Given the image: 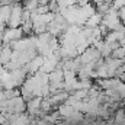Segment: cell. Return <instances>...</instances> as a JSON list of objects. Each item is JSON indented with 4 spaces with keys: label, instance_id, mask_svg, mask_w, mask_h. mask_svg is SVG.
I'll list each match as a JSON object with an SVG mask.
<instances>
[{
    "label": "cell",
    "instance_id": "cell-2",
    "mask_svg": "<svg viewBox=\"0 0 125 125\" xmlns=\"http://www.w3.org/2000/svg\"><path fill=\"white\" fill-rule=\"evenodd\" d=\"M23 31L19 28H7L6 31L3 32V42H10V41H21Z\"/></svg>",
    "mask_w": 125,
    "mask_h": 125
},
{
    "label": "cell",
    "instance_id": "cell-1",
    "mask_svg": "<svg viewBox=\"0 0 125 125\" xmlns=\"http://www.w3.org/2000/svg\"><path fill=\"white\" fill-rule=\"evenodd\" d=\"M23 12H25V7L21 6L19 3H16L12 9V15H10V21H9V26L10 28H18L19 23H22L23 21Z\"/></svg>",
    "mask_w": 125,
    "mask_h": 125
}]
</instances>
